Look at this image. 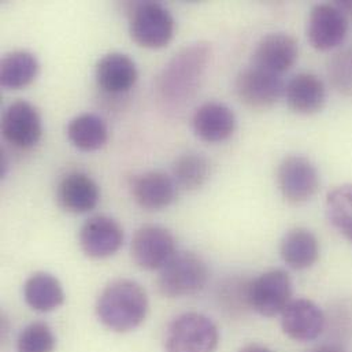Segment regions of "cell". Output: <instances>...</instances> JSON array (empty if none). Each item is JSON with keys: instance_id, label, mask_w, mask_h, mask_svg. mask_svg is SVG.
<instances>
[{"instance_id": "cell-1", "label": "cell", "mask_w": 352, "mask_h": 352, "mask_svg": "<svg viewBox=\"0 0 352 352\" xmlns=\"http://www.w3.org/2000/svg\"><path fill=\"white\" fill-rule=\"evenodd\" d=\"M99 321L116 333H128L147 318L150 302L146 289L129 278L109 283L96 300Z\"/></svg>"}, {"instance_id": "cell-2", "label": "cell", "mask_w": 352, "mask_h": 352, "mask_svg": "<svg viewBox=\"0 0 352 352\" xmlns=\"http://www.w3.org/2000/svg\"><path fill=\"white\" fill-rule=\"evenodd\" d=\"M211 59V45L197 41L184 47L169 60L158 80L161 98L172 104L189 100L200 88Z\"/></svg>"}, {"instance_id": "cell-3", "label": "cell", "mask_w": 352, "mask_h": 352, "mask_svg": "<svg viewBox=\"0 0 352 352\" xmlns=\"http://www.w3.org/2000/svg\"><path fill=\"white\" fill-rule=\"evenodd\" d=\"M132 40L148 50H161L175 37L176 21L158 1H129L125 4Z\"/></svg>"}, {"instance_id": "cell-4", "label": "cell", "mask_w": 352, "mask_h": 352, "mask_svg": "<svg viewBox=\"0 0 352 352\" xmlns=\"http://www.w3.org/2000/svg\"><path fill=\"white\" fill-rule=\"evenodd\" d=\"M208 267L195 252H177L169 263L160 270L158 291L169 299L188 298L204 289L208 281Z\"/></svg>"}, {"instance_id": "cell-5", "label": "cell", "mask_w": 352, "mask_h": 352, "mask_svg": "<svg viewBox=\"0 0 352 352\" xmlns=\"http://www.w3.org/2000/svg\"><path fill=\"white\" fill-rule=\"evenodd\" d=\"M218 344V327L207 316L195 311L177 316L164 339L166 352H215Z\"/></svg>"}, {"instance_id": "cell-6", "label": "cell", "mask_w": 352, "mask_h": 352, "mask_svg": "<svg viewBox=\"0 0 352 352\" xmlns=\"http://www.w3.org/2000/svg\"><path fill=\"white\" fill-rule=\"evenodd\" d=\"M292 300V281L287 272L274 269L248 281L247 303L262 317L281 316Z\"/></svg>"}, {"instance_id": "cell-7", "label": "cell", "mask_w": 352, "mask_h": 352, "mask_svg": "<svg viewBox=\"0 0 352 352\" xmlns=\"http://www.w3.org/2000/svg\"><path fill=\"white\" fill-rule=\"evenodd\" d=\"M135 263L144 270H161L176 255V239L160 225H144L136 230L131 243Z\"/></svg>"}, {"instance_id": "cell-8", "label": "cell", "mask_w": 352, "mask_h": 352, "mask_svg": "<svg viewBox=\"0 0 352 352\" xmlns=\"http://www.w3.org/2000/svg\"><path fill=\"white\" fill-rule=\"evenodd\" d=\"M234 92L247 107L266 110L273 107L284 95L285 84L281 76L251 65L237 74Z\"/></svg>"}, {"instance_id": "cell-9", "label": "cell", "mask_w": 352, "mask_h": 352, "mask_svg": "<svg viewBox=\"0 0 352 352\" xmlns=\"http://www.w3.org/2000/svg\"><path fill=\"white\" fill-rule=\"evenodd\" d=\"M277 185L287 201L302 204L317 193L320 188V173L309 158L289 155L278 165Z\"/></svg>"}, {"instance_id": "cell-10", "label": "cell", "mask_w": 352, "mask_h": 352, "mask_svg": "<svg viewBox=\"0 0 352 352\" xmlns=\"http://www.w3.org/2000/svg\"><path fill=\"white\" fill-rule=\"evenodd\" d=\"M4 140L18 150H30L43 136V122L37 109L26 100L8 104L1 117Z\"/></svg>"}, {"instance_id": "cell-11", "label": "cell", "mask_w": 352, "mask_h": 352, "mask_svg": "<svg viewBox=\"0 0 352 352\" xmlns=\"http://www.w3.org/2000/svg\"><path fill=\"white\" fill-rule=\"evenodd\" d=\"M124 239L122 226L114 218L100 214L88 218L78 232L80 248L91 259H107L116 255Z\"/></svg>"}, {"instance_id": "cell-12", "label": "cell", "mask_w": 352, "mask_h": 352, "mask_svg": "<svg viewBox=\"0 0 352 352\" xmlns=\"http://www.w3.org/2000/svg\"><path fill=\"white\" fill-rule=\"evenodd\" d=\"M349 18L331 3L317 4L311 8L307 22V38L318 51H331L347 37Z\"/></svg>"}, {"instance_id": "cell-13", "label": "cell", "mask_w": 352, "mask_h": 352, "mask_svg": "<svg viewBox=\"0 0 352 352\" xmlns=\"http://www.w3.org/2000/svg\"><path fill=\"white\" fill-rule=\"evenodd\" d=\"M325 325L322 309L310 299H292L281 313L283 332L299 343L317 340L325 331Z\"/></svg>"}, {"instance_id": "cell-14", "label": "cell", "mask_w": 352, "mask_h": 352, "mask_svg": "<svg viewBox=\"0 0 352 352\" xmlns=\"http://www.w3.org/2000/svg\"><path fill=\"white\" fill-rule=\"evenodd\" d=\"M299 44L288 33H270L256 44L251 65L266 72L283 76L298 60Z\"/></svg>"}, {"instance_id": "cell-15", "label": "cell", "mask_w": 352, "mask_h": 352, "mask_svg": "<svg viewBox=\"0 0 352 352\" xmlns=\"http://www.w3.org/2000/svg\"><path fill=\"white\" fill-rule=\"evenodd\" d=\"M95 78L103 92L109 95H122L136 85L139 72L135 60L129 55L110 52L98 60Z\"/></svg>"}, {"instance_id": "cell-16", "label": "cell", "mask_w": 352, "mask_h": 352, "mask_svg": "<svg viewBox=\"0 0 352 352\" xmlns=\"http://www.w3.org/2000/svg\"><path fill=\"white\" fill-rule=\"evenodd\" d=\"M100 200L98 182L82 172H72L62 177L56 186V201L67 212L85 214L92 211Z\"/></svg>"}, {"instance_id": "cell-17", "label": "cell", "mask_w": 352, "mask_h": 352, "mask_svg": "<svg viewBox=\"0 0 352 352\" xmlns=\"http://www.w3.org/2000/svg\"><path fill=\"white\" fill-rule=\"evenodd\" d=\"M177 184L164 172H146L131 181L133 200L144 210L160 211L172 206L177 199Z\"/></svg>"}, {"instance_id": "cell-18", "label": "cell", "mask_w": 352, "mask_h": 352, "mask_svg": "<svg viewBox=\"0 0 352 352\" xmlns=\"http://www.w3.org/2000/svg\"><path fill=\"white\" fill-rule=\"evenodd\" d=\"M195 135L206 143L229 140L236 131V116L223 103L207 102L196 109L192 117Z\"/></svg>"}, {"instance_id": "cell-19", "label": "cell", "mask_w": 352, "mask_h": 352, "mask_svg": "<svg viewBox=\"0 0 352 352\" xmlns=\"http://www.w3.org/2000/svg\"><path fill=\"white\" fill-rule=\"evenodd\" d=\"M288 107L300 116H313L322 110L327 102V87L313 73H299L285 85L284 92Z\"/></svg>"}, {"instance_id": "cell-20", "label": "cell", "mask_w": 352, "mask_h": 352, "mask_svg": "<svg viewBox=\"0 0 352 352\" xmlns=\"http://www.w3.org/2000/svg\"><path fill=\"white\" fill-rule=\"evenodd\" d=\"M280 255L284 263L294 270H306L320 258V241L307 228L288 230L280 243Z\"/></svg>"}, {"instance_id": "cell-21", "label": "cell", "mask_w": 352, "mask_h": 352, "mask_svg": "<svg viewBox=\"0 0 352 352\" xmlns=\"http://www.w3.org/2000/svg\"><path fill=\"white\" fill-rule=\"evenodd\" d=\"M23 299L32 310L51 313L65 303V291L54 274L37 272L25 281Z\"/></svg>"}, {"instance_id": "cell-22", "label": "cell", "mask_w": 352, "mask_h": 352, "mask_svg": "<svg viewBox=\"0 0 352 352\" xmlns=\"http://www.w3.org/2000/svg\"><path fill=\"white\" fill-rule=\"evenodd\" d=\"M66 133L69 142L84 153L98 151L109 142V128L104 120L92 113L74 117L69 122Z\"/></svg>"}, {"instance_id": "cell-23", "label": "cell", "mask_w": 352, "mask_h": 352, "mask_svg": "<svg viewBox=\"0 0 352 352\" xmlns=\"http://www.w3.org/2000/svg\"><path fill=\"white\" fill-rule=\"evenodd\" d=\"M37 58L25 50L8 52L0 60V84L6 89H23L38 76Z\"/></svg>"}, {"instance_id": "cell-24", "label": "cell", "mask_w": 352, "mask_h": 352, "mask_svg": "<svg viewBox=\"0 0 352 352\" xmlns=\"http://www.w3.org/2000/svg\"><path fill=\"white\" fill-rule=\"evenodd\" d=\"M172 172L178 188L185 190H196L201 188L210 178L211 164L206 155L196 151H189L177 158Z\"/></svg>"}, {"instance_id": "cell-25", "label": "cell", "mask_w": 352, "mask_h": 352, "mask_svg": "<svg viewBox=\"0 0 352 352\" xmlns=\"http://www.w3.org/2000/svg\"><path fill=\"white\" fill-rule=\"evenodd\" d=\"M325 211L331 225L352 241V184L336 186L328 193Z\"/></svg>"}, {"instance_id": "cell-26", "label": "cell", "mask_w": 352, "mask_h": 352, "mask_svg": "<svg viewBox=\"0 0 352 352\" xmlns=\"http://www.w3.org/2000/svg\"><path fill=\"white\" fill-rule=\"evenodd\" d=\"M56 338L45 322H32L16 339V352H54Z\"/></svg>"}, {"instance_id": "cell-27", "label": "cell", "mask_w": 352, "mask_h": 352, "mask_svg": "<svg viewBox=\"0 0 352 352\" xmlns=\"http://www.w3.org/2000/svg\"><path fill=\"white\" fill-rule=\"evenodd\" d=\"M328 76L339 94L352 98V48H344L331 58Z\"/></svg>"}, {"instance_id": "cell-28", "label": "cell", "mask_w": 352, "mask_h": 352, "mask_svg": "<svg viewBox=\"0 0 352 352\" xmlns=\"http://www.w3.org/2000/svg\"><path fill=\"white\" fill-rule=\"evenodd\" d=\"M239 352H273L272 350H269L267 347L265 346H261V344H248L245 347H243Z\"/></svg>"}, {"instance_id": "cell-29", "label": "cell", "mask_w": 352, "mask_h": 352, "mask_svg": "<svg viewBox=\"0 0 352 352\" xmlns=\"http://www.w3.org/2000/svg\"><path fill=\"white\" fill-rule=\"evenodd\" d=\"M347 16L352 15V0H343V1H336L335 3Z\"/></svg>"}, {"instance_id": "cell-30", "label": "cell", "mask_w": 352, "mask_h": 352, "mask_svg": "<svg viewBox=\"0 0 352 352\" xmlns=\"http://www.w3.org/2000/svg\"><path fill=\"white\" fill-rule=\"evenodd\" d=\"M311 352H346L342 347L335 346V344H327V346H321Z\"/></svg>"}]
</instances>
